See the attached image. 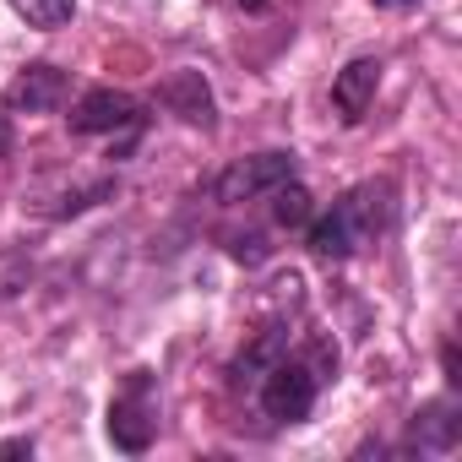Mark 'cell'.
Wrapping results in <instances>:
<instances>
[{
	"label": "cell",
	"mask_w": 462,
	"mask_h": 462,
	"mask_svg": "<svg viewBox=\"0 0 462 462\" xmlns=\"http://www.w3.org/2000/svg\"><path fill=\"white\" fill-rule=\"evenodd\" d=\"M386 223H392V185L365 180L343 201H332V212L305 223V245L321 262H348V256H359L365 245H375L386 235Z\"/></svg>",
	"instance_id": "obj_1"
},
{
	"label": "cell",
	"mask_w": 462,
	"mask_h": 462,
	"mask_svg": "<svg viewBox=\"0 0 462 462\" xmlns=\"http://www.w3.org/2000/svg\"><path fill=\"white\" fill-rule=\"evenodd\" d=\"M327 381H337V348L316 343L310 354H283L278 365H267V375L251 386V397L262 402V413L273 424H300V419H310Z\"/></svg>",
	"instance_id": "obj_2"
},
{
	"label": "cell",
	"mask_w": 462,
	"mask_h": 462,
	"mask_svg": "<svg viewBox=\"0 0 462 462\" xmlns=\"http://www.w3.org/2000/svg\"><path fill=\"white\" fill-rule=\"evenodd\" d=\"M152 435H158V392H152L147 370H131L109 402V440H115V451L142 457L152 446Z\"/></svg>",
	"instance_id": "obj_3"
},
{
	"label": "cell",
	"mask_w": 462,
	"mask_h": 462,
	"mask_svg": "<svg viewBox=\"0 0 462 462\" xmlns=\"http://www.w3.org/2000/svg\"><path fill=\"white\" fill-rule=\"evenodd\" d=\"M283 180H300V158H294V152H256V158L228 163V169L212 180V196H217L223 207H240V201L273 196Z\"/></svg>",
	"instance_id": "obj_4"
},
{
	"label": "cell",
	"mask_w": 462,
	"mask_h": 462,
	"mask_svg": "<svg viewBox=\"0 0 462 462\" xmlns=\"http://www.w3.org/2000/svg\"><path fill=\"white\" fill-rule=\"evenodd\" d=\"M136 125H142V104L125 88H88L71 109L77 136H115V131H136Z\"/></svg>",
	"instance_id": "obj_5"
},
{
	"label": "cell",
	"mask_w": 462,
	"mask_h": 462,
	"mask_svg": "<svg viewBox=\"0 0 462 462\" xmlns=\"http://www.w3.org/2000/svg\"><path fill=\"white\" fill-rule=\"evenodd\" d=\"M66 93H71V77H66L60 66H50V60H33V66H23V71H17V82H12V93H6V104H12V109H23V115H50V109H60V104H66Z\"/></svg>",
	"instance_id": "obj_6"
},
{
	"label": "cell",
	"mask_w": 462,
	"mask_h": 462,
	"mask_svg": "<svg viewBox=\"0 0 462 462\" xmlns=\"http://www.w3.org/2000/svg\"><path fill=\"white\" fill-rule=\"evenodd\" d=\"M158 104H163L169 115H180L185 125H201V131L217 125V104H212V88H207L201 71H174V77H163Z\"/></svg>",
	"instance_id": "obj_7"
},
{
	"label": "cell",
	"mask_w": 462,
	"mask_h": 462,
	"mask_svg": "<svg viewBox=\"0 0 462 462\" xmlns=\"http://www.w3.org/2000/svg\"><path fill=\"white\" fill-rule=\"evenodd\" d=\"M457 440H462V419H457V402L451 397H440V402H424L419 413H413V424H408V451H424V457H446V451H457Z\"/></svg>",
	"instance_id": "obj_8"
},
{
	"label": "cell",
	"mask_w": 462,
	"mask_h": 462,
	"mask_svg": "<svg viewBox=\"0 0 462 462\" xmlns=\"http://www.w3.org/2000/svg\"><path fill=\"white\" fill-rule=\"evenodd\" d=\"M375 88H381V60H375V55L348 60V66L332 77V104H337V115H343L348 125H359L365 109L375 104Z\"/></svg>",
	"instance_id": "obj_9"
},
{
	"label": "cell",
	"mask_w": 462,
	"mask_h": 462,
	"mask_svg": "<svg viewBox=\"0 0 462 462\" xmlns=\"http://www.w3.org/2000/svg\"><path fill=\"white\" fill-rule=\"evenodd\" d=\"M283 354H289V327H267L262 337H251L245 354L228 365V381H235V392H251V386L267 375V365H278Z\"/></svg>",
	"instance_id": "obj_10"
},
{
	"label": "cell",
	"mask_w": 462,
	"mask_h": 462,
	"mask_svg": "<svg viewBox=\"0 0 462 462\" xmlns=\"http://www.w3.org/2000/svg\"><path fill=\"white\" fill-rule=\"evenodd\" d=\"M273 217H278L283 228H305V223L316 217V207H310V190H305L300 180H283V185L273 190Z\"/></svg>",
	"instance_id": "obj_11"
},
{
	"label": "cell",
	"mask_w": 462,
	"mask_h": 462,
	"mask_svg": "<svg viewBox=\"0 0 462 462\" xmlns=\"http://www.w3.org/2000/svg\"><path fill=\"white\" fill-rule=\"evenodd\" d=\"M12 12H17L28 28L55 33V28H66V23L77 17V0H12Z\"/></svg>",
	"instance_id": "obj_12"
},
{
	"label": "cell",
	"mask_w": 462,
	"mask_h": 462,
	"mask_svg": "<svg viewBox=\"0 0 462 462\" xmlns=\"http://www.w3.org/2000/svg\"><path fill=\"white\" fill-rule=\"evenodd\" d=\"M6 152H12V104L0 98V158H6Z\"/></svg>",
	"instance_id": "obj_13"
},
{
	"label": "cell",
	"mask_w": 462,
	"mask_h": 462,
	"mask_svg": "<svg viewBox=\"0 0 462 462\" xmlns=\"http://www.w3.org/2000/svg\"><path fill=\"white\" fill-rule=\"evenodd\" d=\"M440 365H446V386H462V375H457V343L440 348Z\"/></svg>",
	"instance_id": "obj_14"
},
{
	"label": "cell",
	"mask_w": 462,
	"mask_h": 462,
	"mask_svg": "<svg viewBox=\"0 0 462 462\" xmlns=\"http://www.w3.org/2000/svg\"><path fill=\"white\" fill-rule=\"evenodd\" d=\"M0 457H33V440H28V435H17V440L0 446Z\"/></svg>",
	"instance_id": "obj_15"
},
{
	"label": "cell",
	"mask_w": 462,
	"mask_h": 462,
	"mask_svg": "<svg viewBox=\"0 0 462 462\" xmlns=\"http://www.w3.org/2000/svg\"><path fill=\"white\" fill-rule=\"evenodd\" d=\"M370 6H381V12H408V6H419V0H370Z\"/></svg>",
	"instance_id": "obj_16"
},
{
	"label": "cell",
	"mask_w": 462,
	"mask_h": 462,
	"mask_svg": "<svg viewBox=\"0 0 462 462\" xmlns=\"http://www.w3.org/2000/svg\"><path fill=\"white\" fill-rule=\"evenodd\" d=\"M235 6H240V12H267L273 0H235Z\"/></svg>",
	"instance_id": "obj_17"
}]
</instances>
